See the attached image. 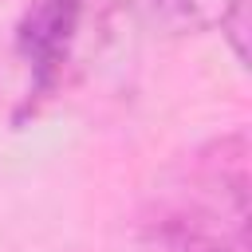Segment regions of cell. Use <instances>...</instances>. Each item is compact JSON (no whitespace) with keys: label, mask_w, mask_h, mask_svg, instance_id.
Masks as SVG:
<instances>
[{"label":"cell","mask_w":252,"mask_h":252,"mask_svg":"<svg viewBox=\"0 0 252 252\" xmlns=\"http://www.w3.org/2000/svg\"><path fill=\"white\" fill-rule=\"evenodd\" d=\"M228 4L232 0H142V12L169 35H197L217 28Z\"/></svg>","instance_id":"cell-3"},{"label":"cell","mask_w":252,"mask_h":252,"mask_svg":"<svg viewBox=\"0 0 252 252\" xmlns=\"http://www.w3.org/2000/svg\"><path fill=\"white\" fill-rule=\"evenodd\" d=\"M217 28L224 32V39H228L232 55L244 63V59H248V0H232Z\"/></svg>","instance_id":"cell-4"},{"label":"cell","mask_w":252,"mask_h":252,"mask_svg":"<svg viewBox=\"0 0 252 252\" xmlns=\"http://www.w3.org/2000/svg\"><path fill=\"white\" fill-rule=\"evenodd\" d=\"M248 134L232 130L185 154L146 213L154 252H248Z\"/></svg>","instance_id":"cell-1"},{"label":"cell","mask_w":252,"mask_h":252,"mask_svg":"<svg viewBox=\"0 0 252 252\" xmlns=\"http://www.w3.org/2000/svg\"><path fill=\"white\" fill-rule=\"evenodd\" d=\"M106 8L110 0H28L16 20V55L28 67V91L16 122L35 114L75 79L94 32L106 28Z\"/></svg>","instance_id":"cell-2"}]
</instances>
